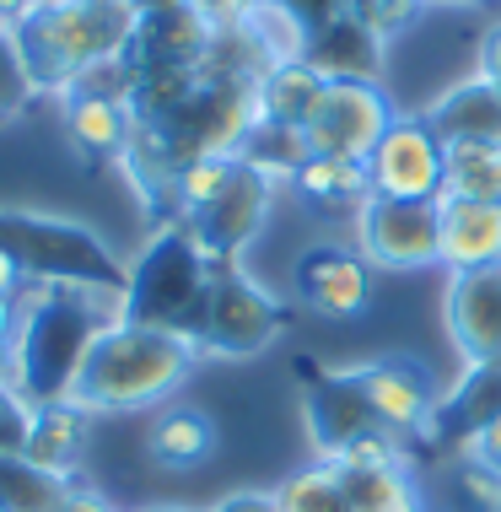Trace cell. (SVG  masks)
I'll return each instance as SVG.
<instances>
[{
	"instance_id": "17",
	"label": "cell",
	"mask_w": 501,
	"mask_h": 512,
	"mask_svg": "<svg viewBox=\"0 0 501 512\" xmlns=\"http://www.w3.org/2000/svg\"><path fill=\"white\" fill-rule=\"evenodd\" d=\"M442 221V270L464 275V270H496L501 265V205L496 200H437Z\"/></svg>"
},
{
	"instance_id": "28",
	"label": "cell",
	"mask_w": 501,
	"mask_h": 512,
	"mask_svg": "<svg viewBox=\"0 0 501 512\" xmlns=\"http://www.w3.org/2000/svg\"><path fill=\"white\" fill-rule=\"evenodd\" d=\"M275 507L281 512H351L345 486H340V469H334L329 459L297 469L286 486H275Z\"/></svg>"
},
{
	"instance_id": "8",
	"label": "cell",
	"mask_w": 501,
	"mask_h": 512,
	"mask_svg": "<svg viewBox=\"0 0 501 512\" xmlns=\"http://www.w3.org/2000/svg\"><path fill=\"white\" fill-rule=\"evenodd\" d=\"M356 254L372 270H431L442 265V221L431 200H383L356 205Z\"/></svg>"
},
{
	"instance_id": "3",
	"label": "cell",
	"mask_w": 501,
	"mask_h": 512,
	"mask_svg": "<svg viewBox=\"0 0 501 512\" xmlns=\"http://www.w3.org/2000/svg\"><path fill=\"white\" fill-rule=\"evenodd\" d=\"M194 362H200V345L194 340H178V335H167V329L114 318L87 351V367H81V378H76L71 405H81L87 415L157 410L189 383Z\"/></svg>"
},
{
	"instance_id": "41",
	"label": "cell",
	"mask_w": 501,
	"mask_h": 512,
	"mask_svg": "<svg viewBox=\"0 0 501 512\" xmlns=\"http://www.w3.org/2000/svg\"><path fill=\"white\" fill-rule=\"evenodd\" d=\"M151 512H189V507H151Z\"/></svg>"
},
{
	"instance_id": "7",
	"label": "cell",
	"mask_w": 501,
	"mask_h": 512,
	"mask_svg": "<svg viewBox=\"0 0 501 512\" xmlns=\"http://www.w3.org/2000/svg\"><path fill=\"white\" fill-rule=\"evenodd\" d=\"M286 329V302L270 297L243 265H216L211 281V308H205L200 329V356H221V362H243L281 340Z\"/></svg>"
},
{
	"instance_id": "1",
	"label": "cell",
	"mask_w": 501,
	"mask_h": 512,
	"mask_svg": "<svg viewBox=\"0 0 501 512\" xmlns=\"http://www.w3.org/2000/svg\"><path fill=\"white\" fill-rule=\"evenodd\" d=\"M17 335H11V394L22 405L71 399L87 367V351L124 308V292L97 286H60L27 275L17 292Z\"/></svg>"
},
{
	"instance_id": "9",
	"label": "cell",
	"mask_w": 501,
	"mask_h": 512,
	"mask_svg": "<svg viewBox=\"0 0 501 512\" xmlns=\"http://www.w3.org/2000/svg\"><path fill=\"white\" fill-rule=\"evenodd\" d=\"M372 195L383 200H442L448 184V141L431 130L426 114H394L378 151L367 157Z\"/></svg>"
},
{
	"instance_id": "2",
	"label": "cell",
	"mask_w": 501,
	"mask_h": 512,
	"mask_svg": "<svg viewBox=\"0 0 501 512\" xmlns=\"http://www.w3.org/2000/svg\"><path fill=\"white\" fill-rule=\"evenodd\" d=\"M135 27H141L135 0H38L27 17L11 22V38L33 92L71 98L92 76L130 60Z\"/></svg>"
},
{
	"instance_id": "33",
	"label": "cell",
	"mask_w": 501,
	"mask_h": 512,
	"mask_svg": "<svg viewBox=\"0 0 501 512\" xmlns=\"http://www.w3.org/2000/svg\"><path fill=\"white\" fill-rule=\"evenodd\" d=\"M475 76H485L491 87H501V22H491L480 33V49H475Z\"/></svg>"
},
{
	"instance_id": "10",
	"label": "cell",
	"mask_w": 501,
	"mask_h": 512,
	"mask_svg": "<svg viewBox=\"0 0 501 512\" xmlns=\"http://www.w3.org/2000/svg\"><path fill=\"white\" fill-rule=\"evenodd\" d=\"M275 189H281V178L259 173L254 162H238V173H232V184L221 189V195L205 205L200 216H189V238L200 248L211 265H238L243 248L264 232V221H270V205H275Z\"/></svg>"
},
{
	"instance_id": "25",
	"label": "cell",
	"mask_w": 501,
	"mask_h": 512,
	"mask_svg": "<svg viewBox=\"0 0 501 512\" xmlns=\"http://www.w3.org/2000/svg\"><path fill=\"white\" fill-rule=\"evenodd\" d=\"M442 195H458V200H496V205H501V146L448 141V184H442Z\"/></svg>"
},
{
	"instance_id": "30",
	"label": "cell",
	"mask_w": 501,
	"mask_h": 512,
	"mask_svg": "<svg viewBox=\"0 0 501 512\" xmlns=\"http://www.w3.org/2000/svg\"><path fill=\"white\" fill-rule=\"evenodd\" d=\"M33 98V81L22 71V54H17V38H11V27L0 33V124H11L27 108Z\"/></svg>"
},
{
	"instance_id": "19",
	"label": "cell",
	"mask_w": 501,
	"mask_h": 512,
	"mask_svg": "<svg viewBox=\"0 0 501 512\" xmlns=\"http://www.w3.org/2000/svg\"><path fill=\"white\" fill-rule=\"evenodd\" d=\"M421 114L431 119V130L442 141H485L501 146V87H491L485 76H464L453 87H442Z\"/></svg>"
},
{
	"instance_id": "36",
	"label": "cell",
	"mask_w": 501,
	"mask_h": 512,
	"mask_svg": "<svg viewBox=\"0 0 501 512\" xmlns=\"http://www.w3.org/2000/svg\"><path fill=\"white\" fill-rule=\"evenodd\" d=\"M184 6H194L200 17H211V22H238L254 0H184Z\"/></svg>"
},
{
	"instance_id": "6",
	"label": "cell",
	"mask_w": 501,
	"mask_h": 512,
	"mask_svg": "<svg viewBox=\"0 0 501 512\" xmlns=\"http://www.w3.org/2000/svg\"><path fill=\"white\" fill-rule=\"evenodd\" d=\"M399 108L388 103V92L367 76H329L318 92L308 124H302V146L308 157H345V162H367L378 141L388 135Z\"/></svg>"
},
{
	"instance_id": "21",
	"label": "cell",
	"mask_w": 501,
	"mask_h": 512,
	"mask_svg": "<svg viewBox=\"0 0 501 512\" xmlns=\"http://www.w3.org/2000/svg\"><path fill=\"white\" fill-rule=\"evenodd\" d=\"M324 71H318L313 60H286V65H270V71L259 76V124L264 130H291L302 135V124H308L318 92H324Z\"/></svg>"
},
{
	"instance_id": "35",
	"label": "cell",
	"mask_w": 501,
	"mask_h": 512,
	"mask_svg": "<svg viewBox=\"0 0 501 512\" xmlns=\"http://www.w3.org/2000/svg\"><path fill=\"white\" fill-rule=\"evenodd\" d=\"M49 512H114V507H108V502H103V496H97V491L65 486V491H60V502H54Z\"/></svg>"
},
{
	"instance_id": "38",
	"label": "cell",
	"mask_w": 501,
	"mask_h": 512,
	"mask_svg": "<svg viewBox=\"0 0 501 512\" xmlns=\"http://www.w3.org/2000/svg\"><path fill=\"white\" fill-rule=\"evenodd\" d=\"M17 297H6V292H0V340H11V335H17Z\"/></svg>"
},
{
	"instance_id": "37",
	"label": "cell",
	"mask_w": 501,
	"mask_h": 512,
	"mask_svg": "<svg viewBox=\"0 0 501 512\" xmlns=\"http://www.w3.org/2000/svg\"><path fill=\"white\" fill-rule=\"evenodd\" d=\"M22 281H27L22 265H17L11 254H0V292H6V297H17V292H22Z\"/></svg>"
},
{
	"instance_id": "11",
	"label": "cell",
	"mask_w": 501,
	"mask_h": 512,
	"mask_svg": "<svg viewBox=\"0 0 501 512\" xmlns=\"http://www.w3.org/2000/svg\"><path fill=\"white\" fill-rule=\"evenodd\" d=\"M361 399H367V410L378 415V426H388L394 437H431L442 421V389L437 378L410 362V356H378V362H361L351 367Z\"/></svg>"
},
{
	"instance_id": "22",
	"label": "cell",
	"mask_w": 501,
	"mask_h": 512,
	"mask_svg": "<svg viewBox=\"0 0 501 512\" xmlns=\"http://www.w3.org/2000/svg\"><path fill=\"white\" fill-rule=\"evenodd\" d=\"M216 448H221L216 421L205 410H194V405H167L146 432V453L162 469H194V464L211 459Z\"/></svg>"
},
{
	"instance_id": "32",
	"label": "cell",
	"mask_w": 501,
	"mask_h": 512,
	"mask_svg": "<svg viewBox=\"0 0 501 512\" xmlns=\"http://www.w3.org/2000/svg\"><path fill=\"white\" fill-rule=\"evenodd\" d=\"M464 459L469 464H485V469H496V475H501V410L464 437Z\"/></svg>"
},
{
	"instance_id": "27",
	"label": "cell",
	"mask_w": 501,
	"mask_h": 512,
	"mask_svg": "<svg viewBox=\"0 0 501 512\" xmlns=\"http://www.w3.org/2000/svg\"><path fill=\"white\" fill-rule=\"evenodd\" d=\"M243 157H194L184 168L173 173V189H167V205H173V221H189L200 216L205 205H211L221 189L232 184V173H238Z\"/></svg>"
},
{
	"instance_id": "23",
	"label": "cell",
	"mask_w": 501,
	"mask_h": 512,
	"mask_svg": "<svg viewBox=\"0 0 501 512\" xmlns=\"http://www.w3.org/2000/svg\"><path fill=\"white\" fill-rule=\"evenodd\" d=\"M308 60H313L324 76H367V81H378L383 44H378V38H372L356 17L334 11L329 22L313 27V54H308Z\"/></svg>"
},
{
	"instance_id": "12",
	"label": "cell",
	"mask_w": 501,
	"mask_h": 512,
	"mask_svg": "<svg viewBox=\"0 0 501 512\" xmlns=\"http://www.w3.org/2000/svg\"><path fill=\"white\" fill-rule=\"evenodd\" d=\"M291 292L318 318H361L372 308V265L345 243H313L291 265Z\"/></svg>"
},
{
	"instance_id": "24",
	"label": "cell",
	"mask_w": 501,
	"mask_h": 512,
	"mask_svg": "<svg viewBox=\"0 0 501 512\" xmlns=\"http://www.w3.org/2000/svg\"><path fill=\"white\" fill-rule=\"evenodd\" d=\"M334 469H340L351 512H421V491H415L410 469H351V464Z\"/></svg>"
},
{
	"instance_id": "34",
	"label": "cell",
	"mask_w": 501,
	"mask_h": 512,
	"mask_svg": "<svg viewBox=\"0 0 501 512\" xmlns=\"http://www.w3.org/2000/svg\"><path fill=\"white\" fill-rule=\"evenodd\" d=\"M211 512H281V507H275V491H232Z\"/></svg>"
},
{
	"instance_id": "4",
	"label": "cell",
	"mask_w": 501,
	"mask_h": 512,
	"mask_svg": "<svg viewBox=\"0 0 501 512\" xmlns=\"http://www.w3.org/2000/svg\"><path fill=\"white\" fill-rule=\"evenodd\" d=\"M211 281H216V265L194 248L189 227L184 221H167L157 238L146 243V254L130 265V275H124L119 318L167 329V335L200 345L205 308H211Z\"/></svg>"
},
{
	"instance_id": "31",
	"label": "cell",
	"mask_w": 501,
	"mask_h": 512,
	"mask_svg": "<svg viewBox=\"0 0 501 512\" xmlns=\"http://www.w3.org/2000/svg\"><path fill=\"white\" fill-rule=\"evenodd\" d=\"M458 486H464V496H469L480 512H501V475H496V469L464 459V469H458Z\"/></svg>"
},
{
	"instance_id": "39",
	"label": "cell",
	"mask_w": 501,
	"mask_h": 512,
	"mask_svg": "<svg viewBox=\"0 0 501 512\" xmlns=\"http://www.w3.org/2000/svg\"><path fill=\"white\" fill-rule=\"evenodd\" d=\"M33 6H38V0H0V22L11 27L17 17H27V11H33Z\"/></svg>"
},
{
	"instance_id": "42",
	"label": "cell",
	"mask_w": 501,
	"mask_h": 512,
	"mask_svg": "<svg viewBox=\"0 0 501 512\" xmlns=\"http://www.w3.org/2000/svg\"><path fill=\"white\" fill-rule=\"evenodd\" d=\"M0 33H6V22H0Z\"/></svg>"
},
{
	"instance_id": "18",
	"label": "cell",
	"mask_w": 501,
	"mask_h": 512,
	"mask_svg": "<svg viewBox=\"0 0 501 512\" xmlns=\"http://www.w3.org/2000/svg\"><path fill=\"white\" fill-rule=\"evenodd\" d=\"M65 135L87 157H124L135 135V108L119 87H76L65 98Z\"/></svg>"
},
{
	"instance_id": "29",
	"label": "cell",
	"mask_w": 501,
	"mask_h": 512,
	"mask_svg": "<svg viewBox=\"0 0 501 512\" xmlns=\"http://www.w3.org/2000/svg\"><path fill=\"white\" fill-rule=\"evenodd\" d=\"M426 0H345V17H356L378 44H394L405 27L421 17Z\"/></svg>"
},
{
	"instance_id": "14",
	"label": "cell",
	"mask_w": 501,
	"mask_h": 512,
	"mask_svg": "<svg viewBox=\"0 0 501 512\" xmlns=\"http://www.w3.org/2000/svg\"><path fill=\"white\" fill-rule=\"evenodd\" d=\"M442 318H448L453 351L469 367H501V265L448 275Z\"/></svg>"
},
{
	"instance_id": "16",
	"label": "cell",
	"mask_w": 501,
	"mask_h": 512,
	"mask_svg": "<svg viewBox=\"0 0 501 512\" xmlns=\"http://www.w3.org/2000/svg\"><path fill=\"white\" fill-rule=\"evenodd\" d=\"M302 415H308V437H313L318 459H334L351 437L378 426V415L367 410V399H361V389H356L351 367L345 372H318V378L308 383V394H302Z\"/></svg>"
},
{
	"instance_id": "40",
	"label": "cell",
	"mask_w": 501,
	"mask_h": 512,
	"mask_svg": "<svg viewBox=\"0 0 501 512\" xmlns=\"http://www.w3.org/2000/svg\"><path fill=\"white\" fill-rule=\"evenodd\" d=\"M437 6H485V0H437Z\"/></svg>"
},
{
	"instance_id": "26",
	"label": "cell",
	"mask_w": 501,
	"mask_h": 512,
	"mask_svg": "<svg viewBox=\"0 0 501 512\" xmlns=\"http://www.w3.org/2000/svg\"><path fill=\"white\" fill-rule=\"evenodd\" d=\"M291 189L308 200H345V205H361L372 195V178H367V162H345V157H308L297 173H291Z\"/></svg>"
},
{
	"instance_id": "5",
	"label": "cell",
	"mask_w": 501,
	"mask_h": 512,
	"mask_svg": "<svg viewBox=\"0 0 501 512\" xmlns=\"http://www.w3.org/2000/svg\"><path fill=\"white\" fill-rule=\"evenodd\" d=\"M0 254H11L22 275L60 286H97V292H124V270L114 265L103 243L87 227L38 211H6L0 216Z\"/></svg>"
},
{
	"instance_id": "20",
	"label": "cell",
	"mask_w": 501,
	"mask_h": 512,
	"mask_svg": "<svg viewBox=\"0 0 501 512\" xmlns=\"http://www.w3.org/2000/svg\"><path fill=\"white\" fill-rule=\"evenodd\" d=\"M238 27H243L248 44H254L264 71L313 54V22H308V11H297V0H254L238 17Z\"/></svg>"
},
{
	"instance_id": "13",
	"label": "cell",
	"mask_w": 501,
	"mask_h": 512,
	"mask_svg": "<svg viewBox=\"0 0 501 512\" xmlns=\"http://www.w3.org/2000/svg\"><path fill=\"white\" fill-rule=\"evenodd\" d=\"M87 442H92V415L54 399V405H27L22 415V437H17V459L27 469H38L54 486H76L81 464H87Z\"/></svg>"
},
{
	"instance_id": "15",
	"label": "cell",
	"mask_w": 501,
	"mask_h": 512,
	"mask_svg": "<svg viewBox=\"0 0 501 512\" xmlns=\"http://www.w3.org/2000/svg\"><path fill=\"white\" fill-rule=\"evenodd\" d=\"M221 22L200 17L194 6H157L141 11V27H135V44H130V65L146 71V65H205L216 49Z\"/></svg>"
}]
</instances>
